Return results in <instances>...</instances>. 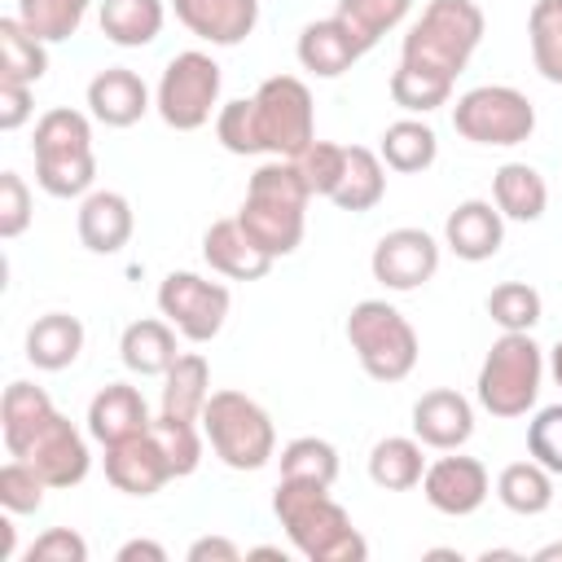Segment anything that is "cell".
<instances>
[{"label":"cell","mask_w":562,"mask_h":562,"mask_svg":"<svg viewBox=\"0 0 562 562\" xmlns=\"http://www.w3.org/2000/svg\"><path fill=\"white\" fill-rule=\"evenodd\" d=\"M272 514L285 527L294 553L307 562H364L369 544L356 531L351 514L329 496L325 483H299L281 479L272 492Z\"/></svg>","instance_id":"obj_1"},{"label":"cell","mask_w":562,"mask_h":562,"mask_svg":"<svg viewBox=\"0 0 562 562\" xmlns=\"http://www.w3.org/2000/svg\"><path fill=\"white\" fill-rule=\"evenodd\" d=\"M307 202H312V193H307L299 167L290 158H272V162L255 167L246 198H241V211H237V224L250 233V241L263 255L285 259L303 241Z\"/></svg>","instance_id":"obj_2"},{"label":"cell","mask_w":562,"mask_h":562,"mask_svg":"<svg viewBox=\"0 0 562 562\" xmlns=\"http://www.w3.org/2000/svg\"><path fill=\"white\" fill-rule=\"evenodd\" d=\"M35 184L48 198H88L97 180V154H92V123L83 110L53 105L35 119Z\"/></svg>","instance_id":"obj_3"},{"label":"cell","mask_w":562,"mask_h":562,"mask_svg":"<svg viewBox=\"0 0 562 562\" xmlns=\"http://www.w3.org/2000/svg\"><path fill=\"white\" fill-rule=\"evenodd\" d=\"M483 31H487V18L474 0H430L404 35L400 61L457 83V75L474 57Z\"/></svg>","instance_id":"obj_4"},{"label":"cell","mask_w":562,"mask_h":562,"mask_svg":"<svg viewBox=\"0 0 562 562\" xmlns=\"http://www.w3.org/2000/svg\"><path fill=\"white\" fill-rule=\"evenodd\" d=\"M347 342L360 360V369L373 382H404L417 369V329L408 325V316L386 303V299H360L347 312Z\"/></svg>","instance_id":"obj_5"},{"label":"cell","mask_w":562,"mask_h":562,"mask_svg":"<svg viewBox=\"0 0 562 562\" xmlns=\"http://www.w3.org/2000/svg\"><path fill=\"white\" fill-rule=\"evenodd\" d=\"M540 382H544V347L531 334H501L479 364L474 395L492 417L509 422L536 408Z\"/></svg>","instance_id":"obj_6"},{"label":"cell","mask_w":562,"mask_h":562,"mask_svg":"<svg viewBox=\"0 0 562 562\" xmlns=\"http://www.w3.org/2000/svg\"><path fill=\"white\" fill-rule=\"evenodd\" d=\"M202 435L228 470H263L277 457V426L241 391H211L202 408Z\"/></svg>","instance_id":"obj_7"},{"label":"cell","mask_w":562,"mask_h":562,"mask_svg":"<svg viewBox=\"0 0 562 562\" xmlns=\"http://www.w3.org/2000/svg\"><path fill=\"white\" fill-rule=\"evenodd\" d=\"M220 88H224L220 61L211 53L184 48L162 66L158 88H154V110L167 127L198 132L211 123V114H220Z\"/></svg>","instance_id":"obj_8"},{"label":"cell","mask_w":562,"mask_h":562,"mask_svg":"<svg viewBox=\"0 0 562 562\" xmlns=\"http://www.w3.org/2000/svg\"><path fill=\"white\" fill-rule=\"evenodd\" d=\"M452 127L470 145L509 149V145H522L536 132V105L527 101V92H518L509 83H479V88L457 97Z\"/></svg>","instance_id":"obj_9"},{"label":"cell","mask_w":562,"mask_h":562,"mask_svg":"<svg viewBox=\"0 0 562 562\" xmlns=\"http://www.w3.org/2000/svg\"><path fill=\"white\" fill-rule=\"evenodd\" d=\"M255 123L263 154L272 158H294L316 140V105L312 88L299 75H272L255 88Z\"/></svg>","instance_id":"obj_10"},{"label":"cell","mask_w":562,"mask_h":562,"mask_svg":"<svg viewBox=\"0 0 562 562\" xmlns=\"http://www.w3.org/2000/svg\"><path fill=\"white\" fill-rule=\"evenodd\" d=\"M233 294L224 281H211L202 272H167L158 285V312L180 329L189 342H211L228 321Z\"/></svg>","instance_id":"obj_11"},{"label":"cell","mask_w":562,"mask_h":562,"mask_svg":"<svg viewBox=\"0 0 562 562\" xmlns=\"http://www.w3.org/2000/svg\"><path fill=\"white\" fill-rule=\"evenodd\" d=\"M369 272L378 285L395 290V294H408V290H422L435 272H439V241L426 233V228H391L378 237L373 255H369Z\"/></svg>","instance_id":"obj_12"},{"label":"cell","mask_w":562,"mask_h":562,"mask_svg":"<svg viewBox=\"0 0 562 562\" xmlns=\"http://www.w3.org/2000/svg\"><path fill=\"white\" fill-rule=\"evenodd\" d=\"M18 457L31 461L48 487H75V483H83L88 470H92L88 439L75 430V422H70L66 413H53Z\"/></svg>","instance_id":"obj_13"},{"label":"cell","mask_w":562,"mask_h":562,"mask_svg":"<svg viewBox=\"0 0 562 562\" xmlns=\"http://www.w3.org/2000/svg\"><path fill=\"white\" fill-rule=\"evenodd\" d=\"M492 492V479H487V465L479 457H461V452H448L439 461L426 465L422 474V496L430 509L448 514V518H465L474 514Z\"/></svg>","instance_id":"obj_14"},{"label":"cell","mask_w":562,"mask_h":562,"mask_svg":"<svg viewBox=\"0 0 562 562\" xmlns=\"http://www.w3.org/2000/svg\"><path fill=\"white\" fill-rule=\"evenodd\" d=\"M105 479L123 496H154L176 479V470H171L158 435L145 430L136 439H123V443L105 448Z\"/></svg>","instance_id":"obj_15"},{"label":"cell","mask_w":562,"mask_h":562,"mask_svg":"<svg viewBox=\"0 0 562 562\" xmlns=\"http://www.w3.org/2000/svg\"><path fill=\"white\" fill-rule=\"evenodd\" d=\"M171 9L189 35L215 48H233L259 26V0H171Z\"/></svg>","instance_id":"obj_16"},{"label":"cell","mask_w":562,"mask_h":562,"mask_svg":"<svg viewBox=\"0 0 562 562\" xmlns=\"http://www.w3.org/2000/svg\"><path fill=\"white\" fill-rule=\"evenodd\" d=\"M443 246L465 263H483L505 246V215L487 198H465L443 220Z\"/></svg>","instance_id":"obj_17"},{"label":"cell","mask_w":562,"mask_h":562,"mask_svg":"<svg viewBox=\"0 0 562 562\" xmlns=\"http://www.w3.org/2000/svg\"><path fill=\"white\" fill-rule=\"evenodd\" d=\"M413 435L435 452H457L474 435V408L461 391L435 386L413 404Z\"/></svg>","instance_id":"obj_18"},{"label":"cell","mask_w":562,"mask_h":562,"mask_svg":"<svg viewBox=\"0 0 562 562\" xmlns=\"http://www.w3.org/2000/svg\"><path fill=\"white\" fill-rule=\"evenodd\" d=\"M154 97L145 88V79L127 66H105L88 79V114L105 127H132L149 114Z\"/></svg>","instance_id":"obj_19"},{"label":"cell","mask_w":562,"mask_h":562,"mask_svg":"<svg viewBox=\"0 0 562 562\" xmlns=\"http://www.w3.org/2000/svg\"><path fill=\"white\" fill-rule=\"evenodd\" d=\"M149 426H154L149 404H145V395H140L132 382H105V386L92 395V404H88V435H92L101 448L123 443V439H136V435H145Z\"/></svg>","instance_id":"obj_20"},{"label":"cell","mask_w":562,"mask_h":562,"mask_svg":"<svg viewBox=\"0 0 562 562\" xmlns=\"http://www.w3.org/2000/svg\"><path fill=\"white\" fill-rule=\"evenodd\" d=\"M75 228H79V241H83L92 255H119V250L132 241L136 215H132V202H127L123 193H114V189H92V193L79 202Z\"/></svg>","instance_id":"obj_21"},{"label":"cell","mask_w":562,"mask_h":562,"mask_svg":"<svg viewBox=\"0 0 562 562\" xmlns=\"http://www.w3.org/2000/svg\"><path fill=\"white\" fill-rule=\"evenodd\" d=\"M202 259L211 263V272H220V277H228V281H259V277H268L272 272V255H263L255 241H250V233L237 224V215L233 220H215L206 233H202Z\"/></svg>","instance_id":"obj_22"},{"label":"cell","mask_w":562,"mask_h":562,"mask_svg":"<svg viewBox=\"0 0 562 562\" xmlns=\"http://www.w3.org/2000/svg\"><path fill=\"white\" fill-rule=\"evenodd\" d=\"M294 53H299V66H303V70H312L316 79H338L342 70H351V66L364 57L360 40L347 31V22H342V18L307 22V26L299 31Z\"/></svg>","instance_id":"obj_23"},{"label":"cell","mask_w":562,"mask_h":562,"mask_svg":"<svg viewBox=\"0 0 562 562\" xmlns=\"http://www.w3.org/2000/svg\"><path fill=\"white\" fill-rule=\"evenodd\" d=\"M176 334H180V329H176L167 316L132 321V325L123 329V338H119V360H123V369H127V373H140V378H162V373L176 364V356H180Z\"/></svg>","instance_id":"obj_24"},{"label":"cell","mask_w":562,"mask_h":562,"mask_svg":"<svg viewBox=\"0 0 562 562\" xmlns=\"http://www.w3.org/2000/svg\"><path fill=\"white\" fill-rule=\"evenodd\" d=\"M83 351V321L70 312H44L26 329V360L44 373H61Z\"/></svg>","instance_id":"obj_25"},{"label":"cell","mask_w":562,"mask_h":562,"mask_svg":"<svg viewBox=\"0 0 562 562\" xmlns=\"http://www.w3.org/2000/svg\"><path fill=\"white\" fill-rule=\"evenodd\" d=\"M211 400V364L202 351H180L176 364L162 373V417L176 422H202V408Z\"/></svg>","instance_id":"obj_26"},{"label":"cell","mask_w":562,"mask_h":562,"mask_svg":"<svg viewBox=\"0 0 562 562\" xmlns=\"http://www.w3.org/2000/svg\"><path fill=\"white\" fill-rule=\"evenodd\" d=\"M382 198H386V162H382V154L369 149V145H347L342 180H338V189L329 193V202H334L338 211L364 215V211H373Z\"/></svg>","instance_id":"obj_27"},{"label":"cell","mask_w":562,"mask_h":562,"mask_svg":"<svg viewBox=\"0 0 562 562\" xmlns=\"http://www.w3.org/2000/svg\"><path fill=\"white\" fill-rule=\"evenodd\" d=\"M492 202H496V211L505 220L536 224L544 215V206H549V184L531 162H505L492 176Z\"/></svg>","instance_id":"obj_28"},{"label":"cell","mask_w":562,"mask_h":562,"mask_svg":"<svg viewBox=\"0 0 562 562\" xmlns=\"http://www.w3.org/2000/svg\"><path fill=\"white\" fill-rule=\"evenodd\" d=\"M53 413H57V404L48 400L44 386H35V382H9L4 386V400H0V435H4L9 457H18Z\"/></svg>","instance_id":"obj_29"},{"label":"cell","mask_w":562,"mask_h":562,"mask_svg":"<svg viewBox=\"0 0 562 562\" xmlns=\"http://www.w3.org/2000/svg\"><path fill=\"white\" fill-rule=\"evenodd\" d=\"M101 35L119 48H145L158 40L162 22H167V4L162 0H101Z\"/></svg>","instance_id":"obj_30"},{"label":"cell","mask_w":562,"mask_h":562,"mask_svg":"<svg viewBox=\"0 0 562 562\" xmlns=\"http://www.w3.org/2000/svg\"><path fill=\"white\" fill-rule=\"evenodd\" d=\"M378 154L391 171L400 176H413V171H426L435 158H439V136L426 119L408 114V119H395L386 123V132L378 136Z\"/></svg>","instance_id":"obj_31"},{"label":"cell","mask_w":562,"mask_h":562,"mask_svg":"<svg viewBox=\"0 0 562 562\" xmlns=\"http://www.w3.org/2000/svg\"><path fill=\"white\" fill-rule=\"evenodd\" d=\"M422 439L417 435H386L373 443L369 452V479L386 492H408L422 483L426 474V457H422Z\"/></svg>","instance_id":"obj_32"},{"label":"cell","mask_w":562,"mask_h":562,"mask_svg":"<svg viewBox=\"0 0 562 562\" xmlns=\"http://www.w3.org/2000/svg\"><path fill=\"white\" fill-rule=\"evenodd\" d=\"M496 501L518 514V518H536L553 505V474L527 457V461H509L501 474H496Z\"/></svg>","instance_id":"obj_33"},{"label":"cell","mask_w":562,"mask_h":562,"mask_svg":"<svg viewBox=\"0 0 562 562\" xmlns=\"http://www.w3.org/2000/svg\"><path fill=\"white\" fill-rule=\"evenodd\" d=\"M48 75V48L40 35H31L18 18H0V79L40 83Z\"/></svg>","instance_id":"obj_34"},{"label":"cell","mask_w":562,"mask_h":562,"mask_svg":"<svg viewBox=\"0 0 562 562\" xmlns=\"http://www.w3.org/2000/svg\"><path fill=\"white\" fill-rule=\"evenodd\" d=\"M88 4L92 0H18V13L13 18L31 35H40L44 44H61V40H70L83 26Z\"/></svg>","instance_id":"obj_35"},{"label":"cell","mask_w":562,"mask_h":562,"mask_svg":"<svg viewBox=\"0 0 562 562\" xmlns=\"http://www.w3.org/2000/svg\"><path fill=\"white\" fill-rule=\"evenodd\" d=\"M531 61L549 83H562V0H536L527 13Z\"/></svg>","instance_id":"obj_36"},{"label":"cell","mask_w":562,"mask_h":562,"mask_svg":"<svg viewBox=\"0 0 562 562\" xmlns=\"http://www.w3.org/2000/svg\"><path fill=\"white\" fill-rule=\"evenodd\" d=\"M413 0H338L334 18L347 22V31L360 40V48L369 53L386 31H395L408 18Z\"/></svg>","instance_id":"obj_37"},{"label":"cell","mask_w":562,"mask_h":562,"mask_svg":"<svg viewBox=\"0 0 562 562\" xmlns=\"http://www.w3.org/2000/svg\"><path fill=\"white\" fill-rule=\"evenodd\" d=\"M277 461H281V479L325 483V487H334V479H338V448L329 439H316V435L290 439Z\"/></svg>","instance_id":"obj_38"},{"label":"cell","mask_w":562,"mask_h":562,"mask_svg":"<svg viewBox=\"0 0 562 562\" xmlns=\"http://www.w3.org/2000/svg\"><path fill=\"white\" fill-rule=\"evenodd\" d=\"M540 290L527 281H501L487 294V316L501 325V334H531L540 325Z\"/></svg>","instance_id":"obj_39"},{"label":"cell","mask_w":562,"mask_h":562,"mask_svg":"<svg viewBox=\"0 0 562 562\" xmlns=\"http://www.w3.org/2000/svg\"><path fill=\"white\" fill-rule=\"evenodd\" d=\"M391 101L404 110V114H430L439 105L452 101V79H439L430 70H417V66H395L391 70Z\"/></svg>","instance_id":"obj_40"},{"label":"cell","mask_w":562,"mask_h":562,"mask_svg":"<svg viewBox=\"0 0 562 562\" xmlns=\"http://www.w3.org/2000/svg\"><path fill=\"white\" fill-rule=\"evenodd\" d=\"M215 136L228 154L237 158H255L263 154V140H259V123H255V101L250 97H237V101H224L220 114H215Z\"/></svg>","instance_id":"obj_41"},{"label":"cell","mask_w":562,"mask_h":562,"mask_svg":"<svg viewBox=\"0 0 562 562\" xmlns=\"http://www.w3.org/2000/svg\"><path fill=\"white\" fill-rule=\"evenodd\" d=\"M307 184L312 198H329L342 180V162H347V145H334V140H312L303 154L290 158Z\"/></svg>","instance_id":"obj_42"},{"label":"cell","mask_w":562,"mask_h":562,"mask_svg":"<svg viewBox=\"0 0 562 562\" xmlns=\"http://www.w3.org/2000/svg\"><path fill=\"white\" fill-rule=\"evenodd\" d=\"M44 492L48 483L40 479V470L22 457H9L0 470V505L4 514H40L44 509Z\"/></svg>","instance_id":"obj_43"},{"label":"cell","mask_w":562,"mask_h":562,"mask_svg":"<svg viewBox=\"0 0 562 562\" xmlns=\"http://www.w3.org/2000/svg\"><path fill=\"white\" fill-rule=\"evenodd\" d=\"M527 452L549 470L562 474V404H544L527 422Z\"/></svg>","instance_id":"obj_44"},{"label":"cell","mask_w":562,"mask_h":562,"mask_svg":"<svg viewBox=\"0 0 562 562\" xmlns=\"http://www.w3.org/2000/svg\"><path fill=\"white\" fill-rule=\"evenodd\" d=\"M31 228V189L18 171H0V237L13 241Z\"/></svg>","instance_id":"obj_45"},{"label":"cell","mask_w":562,"mask_h":562,"mask_svg":"<svg viewBox=\"0 0 562 562\" xmlns=\"http://www.w3.org/2000/svg\"><path fill=\"white\" fill-rule=\"evenodd\" d=\"M26 562H88V540L70 527H48L26 549Z\"/></svg>","instance_id":"obj_46"},{"label":"cell","mask_w":562,"mask_h":562,"mask_svg":"<svg viewBox=\"0 0 562 562\" xmlns=\"http://www.w3.org/2000/svg\"><path fill=\"white\" fill-rule=\"evenodd\" d=\"M35 114V97L31 83L18 79H0V132H18L26 119Z\"/></svg>","instance_id":"obj_47"},{"label":"cell","mask_w":562,"mask_h":562,"mask_svg":"<svg viewBox=\"0 0 562 562\" xmlns=\"http://www.w3.org/2000/svg\"><path fill=\"white\" fill-rule=\"evenodd\" d=\"M241 549L228 540V536H198L189 544V562H237Z\"/></svg>","instance_id":"obj_48"},{"label":"cell","mask_w":562,"mask_h":562,"mask_svg":"<svg viewBox=\"0 0 562 562\" xmlns=\"http://www.w3.org/2000/svg\"><path fill=\"white\" fill-rule=\"evenodd\" d=\"M114 558H119V562H136V558H145V562H167V549H162L158 540H127V544H119Z\"/></svg>","instance_id":"obj_49"},{"label":"cell","mask_w":562,"mask_h":562,"mask_svg":"<svg viewBox=\"0 0 562 562\" xmlns=\"http://www.w3.org/2000/svg\"><path fill=\"white\" fill-rule=\"evenodd\" d=\"M531 558H536V562H562V540H549V544H540Z\"/></svg>","instance_id":"obj_50"},{"label":"cell","mask_w":562,"mask_h":562,"mask_svg":"<svg viewBox=\"0 0 562 562\" xmlns=\"http://www.w3.org/2000/svg\"><path fill=\"white\" fill-rule=\"evenodd\" d=\"M549 373H553V382L562 386V338L549 347Z\"/></svg>","instance_id":"obj_51"},{"label":"cell","mask_w":562,"mask_h":562,"mask_svg":"<svg viewBox=\"0 0 562 562\" xmlns=\"http://www.w3.org/2000/svg\"><path fill=\"white\" fill-rule=\"evenodd\" d=\"M246 558H281V562H285V549H277V544H259V549H246Z\"/></svg>","instance_id":"obj_52"},{"label":"cell","mask_w":562,"mask_h":562,"mask_svg":"<svg viewBox=\"0 0 562 562\" xmlns=\"http://www.w3.org/2000/svg\"><path fill=\"white\" fill-rule=\"evenodd\" d=\"M4 540H0V549H4V558H13V522L4 518V531H0Z\"/></svg>","instance_id":"obj_53"},{"label":"cell","mask_w":562,"mask_h":562,"mask_svg":"<svg viewBox=\"0 0 562 562\" xmlns=\"http://www.w3.org/2000/svg\"><path fill=\"white\" fill-rule=\"evenodd\" d=\"M492 558H522V553H514V549H487L483 562H492Z\"/></svg>","instance_id":"obj_54"}]
</instances>
